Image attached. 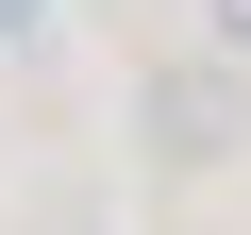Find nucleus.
Returning a JSON list of instances; mask_svg holds the SVG:
<instances>
[{"label": "nucleus", "mask_w": 251, "mask_h": 235, "mask_svg": "<svg viewBox=\"0 0 251 235\" xmlns=\"http://www.w3.org/2000/svg\"><path fill=\"white\" fill-rule=\"evenodd\" d=\"M134 135H151L168 168H218V151L251 135V51H184V67H151V84H134Z\"/></svg>", "instance_id": "nucleus-1"}, {"label": "nucleus", "mask_w": 251, "mask_h": 235, "mask_svg": "<svg viewBox=\"0 0 251 235\" xmlns=\"http://www.w3.org/2000/svg\"><path fill=\"white\" fill-rule=\"evenodd\" d=\"M201 17H218V51H251V0H201Z\"/></svg>", "instance_id": "nucleus-2"}]
</instances>
